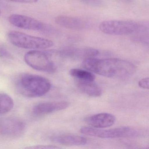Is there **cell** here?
<instances>
[{
    "mask_svg": "<svg viewBox=\"0 0 149 149\" xmlns=\"http://www.w3.org/2000/svg\"><path fill=\"white\" fill-rule=\"evenodd\" d=\"M83 68L91 72L109 78L123 79L133 75L136 67L130 62L118 58L84 60Z\"/></svg>",
    "mask_w": 149,
    "mask_h": 149,
    "instance_id": "obj_1",
    "label": "cell"
},
{
    "mask_svg": "<svg viewBox=\"0 0 149 149\" xmlns=\"http://www.w3.org/2000/svg\"><path fill=\"white\" fill-rule=\"evenodd\" d=\"M46 78L36 75L25 74L18 79L17 88L20 94L27 97H36L46 95L51 88Z\"/></svg>",
    "mask_w": 149,
    "mask_h": 149,
    "instance_id": "obj_2",
    "label": "cell"
},
{
    "mask_svg": "<svg viewBox=\"0 0 149 149\" xmlns=\"http://www.w3.org/2000/svg\"><path fill=\"white\" fill-rule=\"evenodd\" d=\"M56 50H48L46 52L32 50L25 54L24 59L26 63L36 70L52 73L56 69L53 58Z\"/></svg>",
    "mask_w": 149,
    "mask_h": 149,
    "instance_id": "obj_3",
    "label": "cell"
},
{
    "mask_svg": "<svg viewBox=\"0 0 149 149\" xmlns=\"http://www.w3.org/2000/svg\"><path fill=\"white\" fill-rule=\"evenodd\" d=\"M8 36L13 45L25 49H47L54 46V42L50 40L29 35L18 31H10Z\"/></svg>",
    "mask_w": 149,
    "mask_h": 149,
    "instance_id": "obj_4",
    "label": "cell"
},
{
    "mask_svg": "<svg viewBox=\"0 0 149 149\" xmlns=\"http://www.w3.org/2000/svg\"><path fill=\"white\" fill-rule=\"evenodd\" d=\"M80 131L81 133L87 136L105 139L135 136L139 134V132L136 129L125 126L107 130L85 126L82 127Z\"/></svg>",
    "mask_w": 149,
    "mask_h": 149,
    "instance_id": "obj_5",
    "label": "cell"
},
{
    "mask_svg": "<svg viewBox=\"0 0 149 149\" xmlns=\"http://www.w3.org/2000/svg\"><path fill=\"white\" fill-rule=\"evenodd\" d=\"M138 28L136 22L118 20L104 21L99 25V29L103 33L112 36L131 34L136 32Z\"/></svg>",
    "mask_w": 149,
    "mask_h": 149,
    "instance_id": "obj_6",
    "label": "cell"
},
{
    "mask_svg": "<svg viewBox=\"0 0 149 149\" xmlns=\"http://www.w3.org/2000/svg\"><path fill=\"white\" fill-rule=\"evenodd\" d=\"M26 125L18 118L8 117L0 119V136L8 138L19 137L23 134Z\"/></svg>",
    "mask_w": 149,
    "mask_h": 149,
    "instance_id": "obj_7",
    "label": "cell"
},
{
    "mask_svg": "<svg viewBox=\"0 0 149 149\" xmlns=\"http://www.w3.org/2000/svg\"><path fill=\"white\" fill-rule=\"evenodd\" d=\"M9 22L15 26L22 29L31 30H46L45 24L34 18L19 14L9 16Z\"/></svg>",
    "mask_w": 149,
    "mask_h": 149,
    "instance_id": "obj_8",
    "label": "cell"
},
{
    "mask_svg": "<svg viewBox=\"0 0 149 149\" xmlns=\"http://www.w3.org/2000/svg\"><path fill=\"white\" fill-rule=\"evenodd\" d=\"M61 57L73 60H86L99 54L97 49L88 47L70 48L59 51Z\"/></svg>",
    "mask_w": 149,
    "mask_h": 149,
    "instance_id": "obj_9",
    "label": "cell"
},
{
    "mask_svg": "<svg viewBox=\"0 0 149 149\" xmlns=\"http://www.w3.org/2000/svg\"><path fill=\"white\" fill-rule=\"evenodd\" d=\"M70 103L66 101L47 102L36 104L33 108L34 114L41 116L65 109L69 106Z\"/></svg>",
    "mask_w": 149,
    "mask_h": 149,
    "instance_id": "obj_10",
    "label": "cell"
},
{
    "mask_svg": "<svg viewBox=\"0 0 149 149\" xmlns=\"http://www.w3.org/2000/svg\"><path fill=\"white\" fill-rule=\"evenodd\" d=\"M55 21L61 26L74 30H84L88 28L89 24L80 18L66 15H59L56 17Z\"/></svg>",
    "mask_w": 149,
    "mask_h": 149,
    "instance_id": "obj_11",
    "label": "cell"
},
{
    "mask_svg": "<svg viewBox=\"0 0 149 149\" xmlns=\"http://www.w3.org/2000/svg\"><path fill=\"white\" fill-rule=\"evenodd\" d=\"M116 121L115 116L108 113H101L93 115L85 119V122L91 127L103 129L112 126Z\"/></svg>",
    "mask_w": 149,
    "mask_h": 149,
    "instance_id": "obj_12",
    "label": "cell"
},
{
    "mask_svg": "<svg viewBox=\"0 0 149 149\" xmlns=\"http://www.w3.org/2000/svg\"><path fill=\"white\" fill-rule=\"evenodd\" d=\"M52 141L65 146H82L86 144L87 140L85 138L77 135H62L53 136Z\"/></svg>",
    "mask_w": 149,
    "mask_h": 149,
    "instance_id": "obj_13",
    "label": "cell"
},
{
    "mask_svg": "<svg viewBox=\"0 0 149 149\" xmlns=\"http://www.w3.org/2000/svg\"><path fill=\"white\" fill-rule=\"evenodd\" d=\"M77 87L79 90L89 96L97 97L102 94V89L93 81L79 80Z\"/></svg>",
    "mask_w": 149,
    "mask_h": 149,
    "instance_id": "obj_14",
    "label": "cell"
},
{
    "mask_svg": "<svg viewBox=\"0 0 149 149\" xmlns=\"http://www.w3.org/2000/svg\"><path fill=\"white\" fill-rule=\"evenodd\" d=\"M70 74L71 76L79 80L94 81L95 78V75L92 72L86 69H72L70 71Z\"/></svg>",
    "mask_w": 149,
    "mask_h": 149,
    "instance_id": "obj_15",
    "label": "cell"
},
{
    "mask_svg": "<svg viewBox=\"0 0 149 149\" xmlns=\"http://www.w3.org/2000/svg\"><path fill=\"white\" fill-rule=\"evenodd\" d=\"M13 106V100L10 96L4 93H0V115L9 112Z\"/></svg>",
    "mask_w": 149,
    "mask_h": 149,
    "instance_id": "obj_16",
    "label": "cell"
},
{
    "mask_svg": "<svg viewBox=\"0 0 149 149\" xmlns=\"http://www.w3.org/2000/svg\"><path fill=\"white\" fill-rule=\"evenodd\" d=\"M80 1L92 6L100 7L103 4V0H80Z\"/></svg>",
    "mask_w": 149,
    "mask_h": 149,
    "instance_id": "obj_17",
    "label": "cell"
},
{
    "mask_svg": "<svg viewBox=\"0 0 149 149\" xmlns=\"http://www.w3.org/2000/svg\"><path fill=\"white\" fill-rule=\"evenodd\" d=\"M0 57L2 58H11L12 55L11 53L4 47H0Z\"/></svg>",
    "mask_w": 149,
    "mask_h": 149,
    "instance_id": "obj_18",
    "label": "cell"
},
{
    "mask_svg": "<svg viewBox=\"0 0 149 149\" xmlns=\"http://www.w3.org/2000/svg\"><path fill=\"white\" fill-rule=\"evenodd\" d=\"M149 77H145L143 78L139 81L138 85L140 88L145 89H149Z\"/></svg>",
    "mask_w": 149,
    "mask_h": 149,
    "instance_id": "obj_19",
    "label": "cell"
},
{
    "mask_svg": "<svg viewBox=\"0 0 149 149\" xmlns=\"http://www.w3.org/2000/svg\"><path fill=\"white\" fill-rule=\"evenodd\" d=\"M11 1L17 3H24V4H33L36 3L38 0H10Z\"/></svg>",
    "mask_w": 149,
    "mask_h": 149,
    "instance_id": "obj_20",
    "label": "cell"
},
{
    "mask_svg": "<svg viewBox=\"0 0 149 149\" xmlns=\"http://www.w3.org/2000/svg\"><path fill=\"white\" fill-rule=\"evenodd\" d=\"M58 147L55 146H44V145H38L34 146H33L28 147V148L30 149H52V148H57Z\"/></svg>",
    "mask_w": 149,
    "mask_h": 149,
    "instance_id": "obj_21",
    "label": "cell"
},
{
    "mask_svg": "<svg viewBox=\"0 0 149 149\" xmlns=\"http://www.w3.org/2000/svg\"><path fill=\"white\" fill-rule=\"evenodd\" d=\"M1 9H0V15H1Z\"/></svg>",
    "mask_w": 149,
    "mask_h": 149,
    "instance_id": "obj_22",
    "label": "cell"
}]
</instances>
